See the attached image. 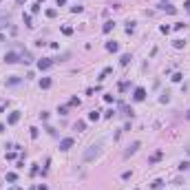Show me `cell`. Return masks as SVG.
<instances>
[{
	"instance_id": "8992f818",
	"label": "cell",
	"mask_w": 190,
	"mask_h": 190,
	"mask_svg": "<svg viewBox=\"0 0 190 190\" xmlns=\"http://www.w3.org/2000/svg\"><path fill=\"white\" fill-rule=\"evenodd\" d=\"M18 119H20V111H13V113L9 115V119H7V122H9V124H16Z\"/></svg>"
},
{
	"instance_id": "7c38bea8",
	"label": "cell",
	"mask_w": 190,
	"mask_h": 190,
	"mask_svg": "<svg viewBox=\"0 0 190 190\" xmlns=\"http://www.w3.org/2000/svg\"><path fill=\"white\" fill-rule=\"evenodd\" d=\"M89 119H91V122H97L99 119V111H91V113H89Z\"/></svg>"
},
{
	"instance_id": "52a82bcc",
	"label": "cell",
	"mask_w": 190,
	"mask_h": 190,
	"mask_svg": "<svg viewBox=\"0 0 190 190\" xmlns=\"http://www.w3.org/2000/svg\"><path fill=\"white\" fill-rule=\"evenodd\" d=\"M51 84H53V82H51V77H42V80H40V89H51Z\"/></svg>"
},
{
	"instance_id": "e0dca14e",
	"label": "cell",
	"mask_w": 190,
	"mask_h": 190,
	"mask_svg": "<svg viewBox=\"0 0 190 190\" xmlns=\"http://www.w3.org/2000/svg\"><path fill=\"white\" fill-rule=\"evenodd\" d=\"M181 80H183L181 73H175V75H173V82H181Z\"/></svg>"
},
{
	"instance_id": "d6986e66",
	"label": "cell",
	"mask_w": 190,
	"mask_h": 190,
	"mask_svg": "<svg viewBox=\"0 0 190 190\" xmlns=\"http://www.w3.org/2000/svg\"><path fill=\"white\" fill-rule=\"evenodd\" d=\"M188 168H190L188 161H181V164H179V170H188Z\"/></svg>"
},
{
	"instance_id": "2e32d148",
	"label": "cell",
	"mask_w": 190,
	"mask_h": 190,
	"mask_svg": "<svg viewBox=\"0 0 190 190\" xmlns=\"http://www.w3.org/2000/svg\"><path fill=\"white\" fill-rule=\"evenodd\" d=\"M161 186H164V181H161V179H157V181H153V188H155V190H159Z\"/></svg>"
},
{
	"instance_id": "5bb4252c",
	"label": "cell",
	"mask_w": 190,
	"mask_h": 190,
	"mask_svg": "<svg viewBox=\"0 0 190 190\" xmlns=\"http://www.w3.org/2000/svg\"><path fill=\"white\" fill-rule=\"evenodd\" d=\"M22 20H25L27 27H33V25H31V16H29V13H25V16H22Z\"/></svg>"
},
{
	"instance_id": "f1b7e54d",
	"label": "cell",
	"mask_w": 190,
	"mask_h": 190,
	"mask_svg": "<svg viewBox=\"0 0 190 190\" xmlns=\"http://www.w3.org/2000/svg\"><path fill=\"white\" fill-rule=\"evenodd\" d=\"M22 2H25V0H18V5H22Z\"/></svg>"
},
{
	"instance_id": "ba28073f",
	"label": "cell",
	"mask_w": 190,
	"mask_h": 190,
	"mask_svg": "<svg viewBox=\"0 0 190 190\" xmlns=\"http://www.w3.org/2000/svg\"><path fill=\"white\" fill-rule=\"evenodd\" d=\"M137 148H139V141H133L131 146H128V150H126V155H133V153H135Z\"/></svg>"
},
{
	"instance_id": "ffe728a7",
	"label": "cell",
	"mask_w": 190,
	"mask_h": 190,
	"mask_svg": "<svg viewBox=\"0 0 190 190\" xmlns=\"http://www.w3.org/2000/svg\"><path fill=\"white\" fill-rule=\"evenodd\" d=\"M183 44H186V42H183V40H175V49H181Z\"/></svg>"
},
{
	"instance_id": "603a6c76",
	"label": "cell",
	"mask_w": 190,
	"mask_h": 190,
	"mask_svg": "<svg viewBox=\"0 0 190 190\" xmlns=\"http://www.w3.org/2000/svg\"><path fill=\"white\" fill-rule=\"evenodd\" d=\"M75 131H84V122H75Z\"/></svg>"
},
{
	"instance_id": "83f0119b",
	"label": "cell",
	"mask_w": 190,
	"mask_h": 190,
	"mask_svg": "<svg viewBox=\"0 0 190 190\" xmlns=\"http://www.w3.org/2000/svg\"><path fill=\"white\" fill-rule=\"evenodd\" d=\"M186 119H190V111H188V113H186Z\"/></svg>"
},
{
	"instance_id": "7a4b0ae2",
	"label": "cell",
	"mask_w": 190,
	"mask_h": 190,
	"mask_svg": "<svg viewBox=\"0 0 190 190\" xmlns=\"http://www.w3.org/2000/svg\"><path fill=\"white\" fill-rule=\"evenodd\" d=\"M51 66H53V60H51V58H42V60H38V69H40V71H49Z\"/></svg>"
},
{
	"instance_id": "484cf974",
	"label": "cell",
	"mask_w": 190,
	"mask_h": 190,
	"mask_svg": "<svg viewBox=\"0 0 190 190\" xmlns=\"http://www.w3.org/2000/svg\"><path fill=\"white\" fill-rule=\"evenodd\" d=\"M0 133H5V124H0Z\"/></svg>"
},
{
	"instance_id": "d4e9b609",
	"label": "cell",
	"mask_w": 190,
	"mask_h": 190,
	"mask_svg": "<svg viewBox=\"0 0 190 190\" xmlns=\"http://www.w3.org/2000/svg\"><path fill=\"white\" fill-rule=\"evenodd\" d=\"M58 2V7H62V5H66V0H55Z\"/></svg>"
},
{
	"instance_id": "5b68a950",
	"label": "cell",
	"mask_w": 190,
	"mask_h": 190,
	"mask_svg": "<svg viewBox=\"0 0 190 190\" xmlns=\"http://www.w3.org/2000/svg\"><path fill=\"white\" fill-rule=\"evenodd\" d=\"M133 97H135V102H141V99L146 97V91H144V89H135V95H133Z\"/></svg>"
},
{
	"instance_id": "cb8c5ba5",
	"label": "cell",
	"mask_w": 190,
	"mask_h": 190,
	"mask_svg": "<svg viewBox=\"0 0 190 190\" xmlns=\"http://www.w3.org/2000/svg\"><path fill=\"white\" fill-rule=\"evenodd\" d=\"M164 9L168 11V13H177V9H175V7H170V5H168V7H164Z\"/></svg>"
},
{
	"instance_id": "3957f363",
	"label": "cell",
	"mask_w": 190,
	"mask_h": 190,
	"mask_svg": "<svg viewBox=\"0 0 190 190\" xmlns=\"http://www.w3.org/2000/svg\"><path fill=\"white\" fill-rule=\"evenodd\" d=\"M5 62H7V64H16V62H22V60H20V55H18V53L9 51V53H5Z\"/></svg>"
},
{
	"instance_id": "44dd1931",
	"label": "cell",
	"mask_w": 190,
	"mask_h": 190,
	"mask_svg": "<svg viewBox=\"0 0 190 190\" xmlns=\"http://www.w3.org/2000/svg\"><path fill=\"white\" fill-rule=\"evenodd\" d=\"M38 11H40V5H38V2H35V5H31V13H38Z\"/></svg>"
},
{
	"instance_id": "ac0fdd59",
	"label": "cell",
	"mask_w": 190,
	"mask_h": 190,
	"mask_svg": "<svg viewBox=\"0 0 190 190\" xmlns=\"http://www.w3.org/2000/svg\"><path fill=\"white\" fill-rule=\"evenodd\" d=\"M62 33H64V35H71V33H73V29H71V27H62Z\"/></svg>"
},
{
	"instance_id": "4316f807",
	"label": "cell",
	"mask_w": 190,
	"mask_h": 190,
	"mask_svg": "<svg viewBox=\"0 0 190 190\" xmlns=\"http://www.w3.org/2000/svg\"><path fill=\"white\" fill-rule=\"evenodd\" d=\"M0 42H5V35H2V33H0Z\"/></svg>"
},
{
	"instance_id": "7402d4cb",
	"label": "cell",
	"mask_w": 190,
	"mask_h": 190,
	"mask_svg": "<svg viewBox=\"0 0 190 190\" xmlns=\"http://www.w3.org/2000/svg\"><path fill=\"white\" fill-rule=\"evenodd\" d=\"M7 82H9V84H18V82H20V80H18V77H16V75H11V77H9V80H7Z\"/></svg>"
},
{
	"instance_id": "f546056e",
	"label": "cell",
	"mask_w": 190,
	"mask_h": 190,
	"mask_svg": "<svg viewBox=\"0 0 190 190\" xmlns=\"http://www.w3.org/2000/svg\"><path fill=\"white\" fill-rule=\"evenodd\" d=\"M11 190H20V188H11Z\"/></svg>"
},
{
	"instance_id": "9c48e42d",
	"label": "cell",
	"mask_w": 190,
	"mask_h": 190,
	"mask_svg": "<svg viewBox=\"0 0 190 190\" xmlns=\"http://www.w3.org/2000/svg\"><path fill=\"white\" fill-rule=\"evenodd\" d=\"M9 27V18L7 16H0V31H2V29H7Z\"/></svg>"
},
{
	"instance_id": "4fadbf2b",
	"label": "cell",
	"mask_w": 190,
	"mask_h": 190,
	"mask_svg": "<svg viewBox=\"0 0 190 190\" xmlns=\"http://www.w3.org/2000/svg\"><path fill=\"white\" fill-rule=\"evenodd\" d=\"M113 27H115V22H111V20H108L106 25L102 27V31H104V33H108V31H111V29H113Z\"/></svg>"
},
{
	"instance_id": "6da1fadb",
	"label": "cell",
	"mask_w": 190,
	"mask_h": 190,
	"mask_svg": "<svg viewBox=\"0 0 190 190\" xmlns=\"http://www.w3.org/2000/svg\"><path fill=\"white\" fill-rule=\"evenodd\" d=\"M99 153H102V144H93V146H89V150L84 153V161H93L95 157H99Z\"/></svg>"
},
{
	"instance_id": "30bf717a",
	"label": "cell",
	"mask_w": 190,
	"mask_h": 190,
	"mask_svg": "<svg viewBox=\"0 0 190 190\" xmlns=\"http://www.w3.org/2000/svg\"><path fill=\"white\" fill-rule=\"evenodd\" d=\"M117 49H119V47H117V42H106V51H111V53H115Z\"/></svg>"
},
{
	"instance_id": "277c9868",
	"label": "cell",
	"mask_w": 190,
	"mask_h": 190,
	"mask_svg": "<svg viewBox=\"0 0 190 190\" xmlns=\"http://www.w3.org/2000/svg\"><path fill=\"white\" fill-rule=\"evenodd\" d=\"M71 146H73V137H64L60 141V150H69Z\"/></svg>"
},
{
	"instance_id": "8fae6325",
	"label": "cell",
	"mask_w": 190,
	"mask_h": 190,
	"mask_svg": "<svg viewBox=\"0 0 190 190\" xmlns=\"http://www.w3.org/2000/svg\"><path fill=\"white\" fill-rule=\"evenodd\" d=\"M128 62H131V55H128V53L119 58V64H122V66H128Z\"/></svg>"
},
{
	"instance_id": "9a60e30c",
	"label": "cell",
	"mask_w": 190,
	"mask_h": 190,
	"mask_svg": "<svg viewBox=\"0 0 190 190\" xmlns=\"http://www.w3.org/2000/svg\"><path fill=\"white\" fill-rule=\"evenodd\" d=\"M16 179H18V175H16V173H9V175H7V181H11V183H13Z\"/></svg>"
}]
</instances>
